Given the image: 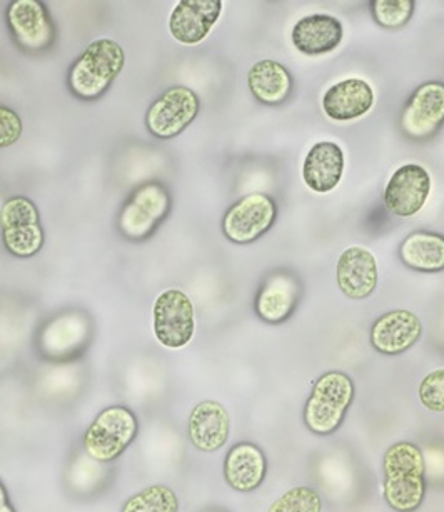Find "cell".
<instances>
[{"mask_svg":"<svg viewBox=\"0 0 444 512\" xmlns=\"http://www.w3.org/2000/svg\"><path fill=\"white\" fill-rule=\"evenodd\" d=\"M384 499L396 512H413L424 499V457L413 442H398L384 456Z\"/></svg>","mask_w":444,"mask_h":512,"instance_id":"1","label":"cell"},{"mask_svg":"<svg viewBox=\"0 0 444 512\" xmlns=\"http://www.w3.org/2000/svg\"><path fill=\"white\" fill-rule=\"evenodd\" d=\"M126 64V52L112 39H97L87 46L69 71L67 86L81 101H97L116 81Z\"/></svg>","mask_w":444,"mask_h":512,"instance_id":"2","label":"cell"},{"mask_svg":"<svg viewBox=\"0 0 444 512\" xmlns=\"http://www.w3.org/2000/svg\"><path fill=\"white\" fill-rule=\"evenodd\" d=\"M354 384L344 372H326L314 384L304 407V422L309 431L329 436L338 431L353 404Z\"/></svg>","mask_w":444,"mask_h":512,"instance_id":"3","label":"cell"},{"mask_svg":"<svg viewBox=\"0 0 444 512\" xmlns=\"http://www.w3.org/2000/svg\"><path fill=\"white\" fill-rule=\"evenodd\" d=\"M0 231L7 251L19 259H29L41 252L44 231L36 204L27 197H11L0 209Z\"/></svg>","mask_w":444,"mask_h":512,"instance_id":"4","label":"cell"},{"mask_svg":"<svg viewBox=\"0 0 444 512\" xmlns=\"http://www.w3.org/2000/svg\"><path fill=\"white\" fill-rule=\"evenodd\" d=\"M136 432V416L129 409L107 407L87 429L84 447L94 461L111 462L126 451Z\"/></svg>","mask_w":444,"mask_h":512,"instance_id":"5","label":"cell"},{"mask_svg":"<svg viewBox=\"0 0 444 512\" xmlns=\"http://www.w3.org/2000/svg\"><path fill=\"white\" fill-rule=\"evenodd\" d=\"M201 111L196 92L186 86H174L152 102L146 114L147 131L162 141L174 139L191 126Z\"/></svg>","mask_w":444,"mask_h":512,"instance_id":"6","label":"cell"},{"mask_svg":"<svg viewBox=\"0 0 444 512\" xmlns=\"http://www.w3.org/2000/svg\"><path fill=\"white\" fill-rule=\"evenodd\" d=\"M171 209V197L159 182H149L139 187L119 214V231L132 241L151 236L157 226L166 219Z\"/></svg>","mask_w":444,"mask_h":512,"instance_id":"7","label":"cell"},{"mask_svg":"<svg viewBox=\"0 0 444 512\" xmlns=\"http://www.w3.org/2000/svg\"><path fill=\"white\" fill-rule=\"evenodd\" d=\"M152 321L157 341L167 349L187 346L196 331L192 301L179 289H167L157 296L152 307Z\"/></svg>","mask_w":444,"mask_h":512,"instance_id":"8","label":"cell"},{"mask_svg":"<svg viewBox=\"0 0 444 512\" xmlns=\"http://www.w3.org/2000/svg\"><path fill=\"white\" fill-rule=\"evenodd\" d=\"M276 204L266 194H249L231 206L222 219V232L236 244H251L273 227Z\"/></svg>","mask_w":444,"mask_h":512,"instance_id":"9","label":"cell"},{"mask_svg":"<svg viewBox=\"0 0 444 512\" xmlns=\"http://www.w3.org/2000/svg\"><path fill=\"white\" fill-rule=\"evenodd\" d=\"M444 124V84L426 82L409 97L401 117V127L414 141H426Z\"/></svg>","mask_w":444,"mask_h":512,"instance_id":"10","label":"cell"},{"mask_svg":"<svg viewBox=\"0 0 444 512\" xmlns=\"http://www.w3.org/2000/svg\"><path fill=\"white\" fill-rule=\"evenodd\" d=\"M7 24L14 41L26 51H46L56 31L47 7L37 0H16L7 9Z\"/></svg>","mask_w":444,"mask_h":512,"instance_id":"11","label":"cell"},{"mask_svg":"<svg viewBox=\"0 0 444 512\" xmlns=\"http://www.w3.org/2000/svg\"><path fill=\"white\" fill-rule=\"evenodd\" d=\"M431 176L423 166L406 164L389 179L384 191V204L394 216L411 217L418 214L428 201Z\"/></svg>","mask_w":444,"mask_h":512,"instance_id":"12","label":"cell"},{"mask_svg":"<svg viewBox=\"0 0 444 512\" xmlns=\"http://www.w3.org/2000/svg\"><path fill=\"white\" fill-rule=\"evenodd\" d=\"M221 12V0H181L169 17V32L182 46H197L209 36Z\"/></svg>","mask_w":444,"mask_h":512,"instance_id":"13","label":"cell"},{"mask_svg":"<svg viewBox=\"0 0 444 512\" xmlns=\"http://www.w3.org/2000/svg\"><path fill=\"white\" fill-rule=\"evenodd\" d=\"M336 279L344 296L354 301L368 299L378 286V262L364 247H349L339 257Z\"/></svg>","mask_w":444,"mask_h":512,"instance_id":"14","label":"cell"},{"mask_svg":"<svg viewBox=\"0 0 444 512\" xmlns=\"http://www.w3.org/2000/svg\"><path fill=\"white\" fill-rule=\"evenodd\" d=\"M421 321L414 312H386L374 322L371 329V344L376 351L388 356L403 354L419 341Z\"/></svg>","mask_w":444,"mask_h":512,"instance_id":"15","label":"cell"},{"mask_svg":"<svg viewBox=\"0 0 444 512\" xmlns=\"http://www.w3.org/2000/svg\"><path fill=\"white\" fill-rule=\"evenodd\" d=\"M231 421L224 406L216 401H204L192 409L189 417V437L199 451L214 452L228 442Z\"/></svg>","mask_w":444,"mask_h":512,"instance_id":"16","label":"cell"},{"mask_svg":"<svg viewBox=\"0 0 444 512\" xmlns=\"http://www.w3.org/2000/svg\"><path fill=\"white\" fill-rule=\"evenodd\" d=\"M298 301V279L289 272H274L259 291L256 311L263 321L278 324L293 314Z\"/></svg>","mask_w":444,"mask_h":512,"instance_id":"17","label":"cell"},{"mask_svg":"<svg viewBox=\"0 0 444 512\" xmlns=\"http://www.w3.org/2000/svg\"><path fill=\"white\" fill-rule=\"evenodd\" d=\"M344 171L343 149L334 142H321L304 159L303 179L311 191L326 194L338 186Z\"/></svg>","mask_w":444,"mask_h":512,"instance_id":"18","label":"cell"},{"mask_svg":"<svg viewBox=\"0 0 444 512\" xmlns=\"http://www.w3.org/2000/svg\"><path fill=\"white\" fill-rule=\"evenodd\" d=\"M373 89L361 79H348L331 87L323 99L326 116L333 121H353L373 107Z\"/></svg>","mask_w":444,"mask_h":512,"instance_id":"19","label":"cell"},{"mask_svg":"<svg viewBox=\"0 0 444 512\" xmlns=\"http://www.w3.org/2000/svg\"><path fill=\"white\" fill-rule=\"evenodd\" d=\"M343 26L333 16H308L294 26L293 44L306 56H321L334 51L343 41Z\"/></svg>","mask_w":444,"mask_h":512,"instance_id":"20","label":"cell"},{"mask_svg":"<svg viewBox=\"0 0 444 512\" xmlns=\"http://www.w3.org/2000/svg\"><path fill=\"white\" fill-rule=\"evenodd\" d=\"M224 476L229 486L239 492H251L263 484L266 477V457L254 444H238L228 452Z\"/></svg>","mask_w":444,"mask_h":512,"instance_id":"21","label":"cell"},{"mask_svg":"<svg viewBox=\"0 0 444 512\" xmlns=\"http://www.w3.org/2000/svg\"><path fill=\"white\" fill-rule=\"evenodd\" d=\"M248 84L253 96L259 102L268 106H278L291 94L293 77L283 64L273 59H264L251 67Z\"/></svg>","mask_w":444,"mask_h":512,"instance_id":"22","label":"cell"},{"mask_svg":"<svg viewBox=\"0 0 444 512\" xmlns=\"http://www.w3.org/2000/svg\"><path fill=\"white\" fill-rule=\"evenodd\" d=\"M399 256L414 271H444V236L438 232H413L401 244Z\"/></svg>","mask_w":444,"mask_h":512,"instance_id":"23","label":"cell"},{"mask_svg":"<svg viewBox=\"0 0 444 512\" xmlns=\"http://www.w3.org/2000/svg\"><path fill=\"white\" fill-rule=\"evenodd\" d=\"M179 501L171 487L154 484L137 492L122 507V512H177Z\"/></svg>","mask_w":444,"mask_h":512,"instance_id":"24","label":"cell"},{"mask_svg":"<svg viewBox=\"0 0 444 512\" xmlns=\"http://www.w3.org/2000/svg\"><path fill=\"white\" fill-rule=\"evenodd\" d=\"M323 501L313 487L298 486L271 504L268 512H321Z\"/></svg>","mask_w":444,"mask_h":512,"instance_id":"25","label":"cell"},{"mask_svg":"<svg viewBox=\"0 0 444 512\" xmlns=\"http://www.w3.org/2000/svg\"><path fill=\"white\" fill-rule=\"evenodd\" d=\"M413 0H374L371 2L373 16L379 26L399 29L408 24L414 12Z\"/></svg>","mask_w":444,"mask_h":512,"instance_id":"26","label":"cell"},{"mask_svg":"<svg viewBox=\"0 0 444 512\" xmlns=\"http://www.w3.org/2000/svg\"><path fill=\"white\" fill-rule=\"evenodd\" d=\"M419 399L429 411L444 412V369L424 377L419 386Z\"/></svg>","mask_w":444,"mask_h":512,"instance_id":"27","label":"cell"},{"mask_svg":"<svg viewBox=\"0 0 444 512\" xmlns=\"http://www.w3.org/2000/svg\"><path fill=\"white\" fill-rule=\"evenodd\" d=\"M21 117L9 107L0 106V149L16 144L22 136Z\"/></svg>","mask_w":444,"mask_h":512,"instance_id":"28","label":"cell"},{"mask_svg":"<svg viewBox=\"0 0 444 512\" xmlns=\"http://www.w3.org/2000/svg\"><path fill=\"white\" fill-rule=\"evenodd\" d=\"M0 512H14L11 506H9V499H7V492L0 482Z\"/></svg>","mask_w":444,"mask_h":512,"instance_id":"29","label":"cell"}]
</instances>
